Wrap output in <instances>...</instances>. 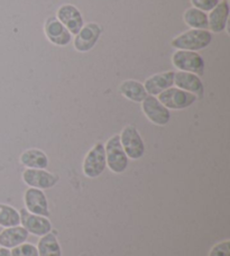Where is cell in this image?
Returning <instances> with one entry per match:
<instances>
[{
  "mask_svg": "<svg viewBox=\"0 0 230 256\" xmlns=\"http://www.w3.org/2000/svg\"><path fill=\"white\" fill-rule=\"evenodd\" d=\"M212 42V33L208 30H188L183 32L171 40V45L176 50L183 51H200L208 48Z\"/></svg>",
  "mask_w": 230,
  "mask_h": 256,
  "instance_id": "1",
  "label": "cell"
},
{
  "mask_svg": "<svg viewBox=\"0 0 230 256\" xmlns=\"http://www.w3.org/2000/svg\"><path fill=\"white\" fill-rule=\"evenodd\" d=\"M106 162L109 170L120 174L126 171L128 166V156L124 150L119 135H114L107 140L104 145Z\"/></svg>",
  "mask_w": 230,
  "mask_h": 256,
  "instance_id": "2",
  "label": "cell"
},
{
  "mask_svg": "<svg viewBox=\"0 0 230 256\" xmlns=\"http://www.w3.org/2000/svg\"><path fill=\"white\" fill-rule=\"evenodd\" d=\"M172 64L178 71L194 73L196 76H204V60L199 53L193 51H183L176 50L172 56Z\"/></svg>",
  "mask_w": 230,
  "mask_h": 256,
  "instance_id": "3",
  "label": "cell"
},
{
  "mask_svg": "<svg viewBox=\"0 0 230 256\" xmlns=\"http://www.w3.org/2000/svg\"><path fill=\"white\" fill-rule=\"evenodd\" d=\"M158 99L168 110L170 109L171 110H183V109L191 107L198 100L194 94L178 89L176 86H171L163 91L158 96Z\"/></svg>",
  "mask_w": 230,
  "mask_h": 256,
  "instance_id": "4",
  "label": "cell"
},
{
  "mask_svg": "<svg viewBox=\"0 0 230 256\" xmlns=\"http://www.w3.org/2000/svg\"><path fill=\"white\" fill-rule=\"evenodd\" d=\"M120 143L128 158L140 160L145 153V144L137 128L132 125L124 127L120 135Z\"/></svg>",
  "mask_w": 230,
  "mask_h": 256,
  "instance_id": "5",
  "label": "cell"
},
{
  "mask_svg": "<svg viewBox=\"0 0 230 256\" xmlns=\"http://www.w3.org/2000/svg\"><path fill=\"white\" fill-rule=\"evenodd\" d=\"M106 168H107V162H106L104 145L102 143H96L86 153L84 160V166H82L84 173L90 179H94L102 174Z\"/></svg>",
  "mask_w": 230,
  "mask_h": 256,
  "instance_id": "6",
  "label": "cell"
},
{
  "mask_svg": "<svg viewBox=\"0 0 230 256\" xmlns=\"http://www.w3.org/2000/svg\"><path fill=\"white\" fill-rule=\"evenodd\" d=\"M142 110L147 120L158 126H165L171 120V112L155 96H147L142 102Z\"/></svg>",
  "mask_w": 230,
  "mask_h": 256,
  "instance_id": "7",
  "label": "cell"
},
{
  "mask_svg": "<svg viewBox=\"0 0 230 256\" xmlns=\"http://www.w3.org/2000/svg\"><path fill=\"white\" fill-rule=\"evenodd\" d=\"M101 33H102V30L96 22H88V24L84 25L73 40L74 48L80 53L91 51L99 40Z\"/></svg>",
  "mask_w": 230,
  "mask_h": 256,
  "instance_id": "8",
  "label": "cell"
},
{
  "mask_svg": "<svg viewBox=\"0 0 230 256\" xmlns=\"http://www.w3.org/2000/svg\"><path fill=\"white\" fill-rule=\"evenodd\" d=\"M22 180L30 188L44 190L53 188L58 182L60 176L40 168H26L22 172Z\"/></svg>",
  "mask_w": 230,
  "mask_h": 256,
  "instance_id": "9",
  "label": "cell"
},
{
  "mask_svg": "<svg viewBox=\"0 0 230 256\" xmlns=\"http://www.w3.org/2000/svg\"><path fill=\"white\" fill-rule=\"evenodd\" d=\"M60 22L70 32L71 35H76L84 25V17L79 9L71 4H64L58 9L56 16Z\"/></svg>",
  "mask_w": 230,
  "mask_h": 256,
  "instance_id": "10",
  "label": "cell"
},
{
  "mask_svg": "<svg viewBox=\"0 0 230 256\" xmlns=\"http://www.w3.org/2000/svg\"><path fill=\"white\" fill-rule=\"evenodd\" d=\"M46 38L56 46H66L72 40V35L55 16L46 18L44 22Z\"/></svg>",
  "mask_w": 230,
  "mask_h": 256,
  "instance_id": "11",
  "label": "cell"
},
{
  "mask_svg": "<svg viewBox=\"0 0 230 256\" xmlns=\"http://www.w3.org/2000/svg\"><path fill=\"white\" fill-rule=\"evenodd\" d=\"M20 224L25 230L35 236L42 237L52 232V224L48 217L30 214L26 209H20Z\"/></svg>",
  "mask_w": 230,
  "mask_h": 256,
  "instance_id": "12",
  "label": "cell"
},
{
  "mask_svg": "<svg viewBox=\"0 0 230 256\" xmlns=\"http://www.w3.org/2000/svg\"><path fill=\"white\" fill-rule=\"evenodd\" d=\"M25 209L30 214H38V216L50 217L48 202L43 190L28 188L24 194Z\"/></svg>",
  "mask_w": 230,
  "mask_h": 256,
  "instance_id": "13",
  "label": "cell"
},
{
  "mask_svg": "<svg viewBox=\"0 0 230 256\" xmlns=\"http://www.w3.org/2000/svg\"><path fill=\"white\" fill-rule=\"evenodd\" d=\"M174 84L178 89L194 94L198 99H201L204 94V82L200 79V76L194 73L182 71L176 72L174 73Z\"/></svg>",
  "mask_w": 230,
  "mask_h": 256,
  "instance_id": "14",
  "label": "cell"
},
{
  "mask_svg": "<svg viewBox=\"0 0 230 256\" xmlns=\"http://www.w3.org/2000/svg\"><path fill=\"white\" fill-rule=\"evenodd\" d=\"M229 12L230 9L228 0L219 2L217 6L210 12L208 15V22L209 30L211 33L219 34L224 30H227V27L229 26Z\"/></svg>",
  "mask_w": 230,
  "mask_h": 256,
  "instance_id": "15",
  "label": "cell"
},
{
  "mask_svg": "<svg viewBox=\"0 0 230 256\" xmlns=\"http://www.w3.org/2000/svg\"><path fill=\"white\" fill-rule=\"evenodd\" d=\"M174 71H166L156 73V74L147 78L145 84H142L145 86L147 94L150 96H158L168 88L174 86Z\"/></svg>",
  "mask_w": 230,
  "mask_h": 256,
  "instance_id": "16",
  "label": "cell"
},
{
  "mask_svg": "<svg viewBox=\"0 0 230 256\" xmlns=\"http://www.w3.org/2000/svg\"><path fill=\"white\" fill-rule=\"evenodd\" d=\"M30 232L22 226H14L2 230L0 232V246L4 248H14L25 243Z\"/></svg>",
  "mask_w": 230,
  "mask_h": 256,
  "instance_id": "17",
  "label": "cell"
},
{
  "mask_svg": "<svg viewBox=\"0 0 230 256\" xmlns=\"http://www.w3.org/2000/svg\"><path fill=\"white\" fill-rule=\"evenodd\" d=\"M119 92L128 100H132L134 102H142L148 94L145 89V86L140 81L128 79L122 82L119 86Z\"/></svg>",
  "mask_w": 230,
  "mask_h": 256,
  "instance_id": "18",
  "label": "cell"
},
{
  "mask_svg": "<svg viewBox=\"0 0 230 256\" xmlns=\"http://www.w3.org/2000/svg\"><path fill=\"white\" fill-rule=\"evenodd\" d=\"M20 163L27 168L45 170L48 166V158L43 150L38 148H30L20 155Z\"/></svg>",
  "mask_w": 230,
  "mask_h": 256,
  "instance_id": "19",
  "label": "cell"
},
{
  "mask_svg": "<svg viewBox=\"0 0 230 256\" xmlns=\"http://www.w3.org/2000/svg\"><path fill=\"white\" fill-rule=\"evenodd\" d=\"M183 20L192 30H208L209 22L206 12L196 8H188L183 14Z\"/></svg>",
  "mask_w": 230,
  "mask_h": 256,
  "instance_id": "20",
  "label": "cell"
},
{
  "mask_svg": "<svg viewBox=\"0 0 230 256\" xmlns=\"http://www.w3.org/2000/svg\"><path fill=\"white\" fill-rule=\"evenodd\" d=\"M38 256H62L61 246L52 232L40 237L38 244Z\"/></svg>",
  "mask_w": 230,
  "mask_h": 256,
  "instance_id": "21",
  "label": "cell"
},
{
  "mask_svg": "<svg viewBox=\"0 0 230 256\" xmlns=\"http://www.w3.org/2000/svg\"><path fill=\"white\" fill-rule=\"evenodd\" d=\"M20 216L17 210L12 206L0 204V227L20 226Z\"/></svg>",
  "mask_w": 230,
  "mask_h": 256,
  "instance_id": "22",
  "label": "cell"
},
{
  "mask_svg": "<svg viewBox=\"0 0 230 256\" xmlns=\"http://www.w3.org/2000/svg\"><path fill=\"white\" fill-rule=\"evenodd\" d=\"M12 256H38V248L28 243H22L12 248Z\"/></svg>",
  "mask_w": 230,
  "mask_h": 256,
  "instance_id": "23",
  "label": "cell"
},
{
  "mask_svg": "<svg viewBox=\"0 0 230 256\" xmlns=\"http://www.w3.org/2000/svg\"><path fill=\"white\" fill-rule=\"evenodd\" d=\"M209 256H230V242L224 240L211 248Z\"/></svg>",
  "mask_w": 230,
  "mask_h": 256,
  "instance_id": "24",
  "label": "cell"
},
{
  "mask_svg": "<svg viewBox=\"0 0 230 256\" xmlns=\"http://www.w3.org/2000/svg\"><path fill=\"white\" fill-rule=\"evenodd\" d=\"M193 8L200 9L202 12H211L219 4V0H191Z\"/></svg>",
  "mask_w": 230,
  "mask_h": 256,
  "instance_id": "25",
  "label": "cell"
},
{
  "mask_svg": "<svg viewBox=\"0 0 230 256\" xmlns=\"http://www.w3.org/2000/svg\"><path fill=\"white\" fill-rule=\"evenodd\" d=\"M0 256H12V252L9 250V248H0Z\"/></svg>",
  "mask_w": 230,
  "mask_h": 256,
  "instance_id": "26",
  "label": "cell"
},
{
  "mask_svg": "<svg viewBox=\"0 0 230 256\" xmlns=\"http://www.w3.org/2000/svg\"><path fill=\"white\" fill-rule=\"evenodd\" d=\"M2 227H0V232H2Z\"/></svg>",
  "mask_w": 230,
  "mask_h": 256,
  "instance_id": "27",
  "label": "cell"
}]
</instances>
